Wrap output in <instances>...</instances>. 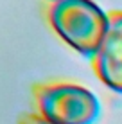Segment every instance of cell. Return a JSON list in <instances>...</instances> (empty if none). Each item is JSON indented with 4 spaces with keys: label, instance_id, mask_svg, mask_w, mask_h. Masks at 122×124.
Returning a JSON list of instances; mask_svg holds the SVG:
<instances>
[{
    "label": "cell",
    "instance_id": "6da1fadb",
    "mask_svg": "<svg viewBox=\"0 0 122 124\" xmlns=\"http://www.w3.org/2000/svg\"><path fill=\"white\" fill-rule=\"evenodd\" d=\"M47 22L61 41L92 59L108 31L110 13L93 0H56L47 7Z\"/></svg>",
    "mask_w": 122,
    "mask_h": 124
},
{
    "label": "cell",
    "instance_id": "7a4b0ae2",
    "mask_svg": "<svg viewBox=\"0 0 122 124\" xmlns=\"http://www.w3.org/2000/svg\"><path fill=\"white\" fill-rule=\"evenodd\" d=\"M38 113L56 124H93L100 102L92 90L75 83H47L34 88Z\"/></svg>",
    "mask_w": 122,
    "mask_h": 124
},
{
    "label": "cell",
    "instance_id": "3957f363",
    "mask_svg": "<svg viewBox=\"0 0 122 124\" xmlns=\"http://www.w3.org/2000/svg\"><path fill=\"white\" fill-rule=\"evenodd\" d=\"M92 67L104 86L122 95V11L110 13L108 31L92 58Z\"/></svg>",
    "mask_w": 122,
    "mask_h": 124
},
{
    "label": "cell",
    "instance_id": "277c9868",
    "mask_svg": "<svg viewBox=\"0 0 122 124\" xmlns=\"http://www.w3.org/2000/svg\"><path fill=\"white\" fill-rule=\"evenodd\" d=\"M20 124H56V122H50L45 117H41L40 113H29L20 121Z\"/></svg>",
    "mask_w": 122,
    "mask_h": 124
},
{
    "label": "cell",
    "instance_id": "5b68a950",
    "mask_svg": "<svg viewBox=\"0 0 122 124\" xmlns=\"http://www.w3.org/2000/svg\"><path fill=\"white\" fill-rule=\"evenodd\" d=\"M49 2H56V0H49Z\"/></svg>",
    "mask_w": 122,
    "mask_h": 124
}]
</instances>
